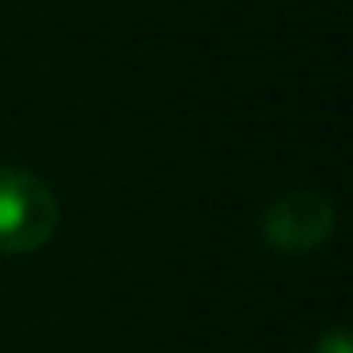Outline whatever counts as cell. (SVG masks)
<instances>
[{
	"instance_id": "cell-3",
	"label": "cell",
	"mask_w": 353,
	"mask_h": 353,
	"mask_svg": "<svg viewBox=\"0 0 353 353\" xmlns=\"http://www.w3.org/2000/svg\"><path fill=\"white\" fill-rule=\"evenodd\" d=\"M312 353H353V342H350V334H345L342 327H334V330H323V334L315 338Z\"/></svg>"
},
{
	"instance_id": "cell-2",
	"label": "cell",
	"mask_w": 353,
	"mask_h": 353,
	"mask_svg": "<svg viewBox=\"0 0 353 353\" xmlns=\"http://www.w3.org/2000/svg\"><path fill=\"white\" fill-rule=\"evenodd\" d=\"M338 213L319 190H285L262 209V239L281 254H312L330 243Z\"/></svg>"
},
{
	"instance_id": "cell-1",
	"label": "cell",
	"mask_w": 353,
	"mask_h": 353,
	"mask_svg": "<svg viewBox=\"0 0 353 353\" xmlns=\"http://www.w3.org/2000/svg\"><path fill=\"white\" fill-rule=\"evenodd\" d=\"M61 209L46 179L27 168H0V254H34L57 232Z\"/></svg>"
}]
</instances>
